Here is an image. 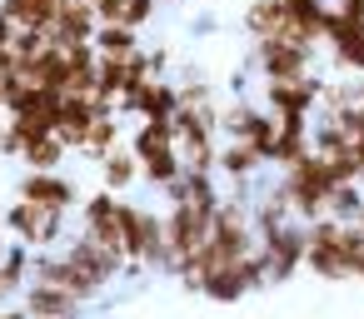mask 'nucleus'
Listing matches in <instances>:
<instances>
[{
  "mask_svg": "<svg viewBox=\"0 0 364 319\" xmlns=\"http://www.w3.org/2000/svg\"><path fill=\"white\" fill-rule=\"evenodd\" d=\"M220 205H225V200H200V195H190V200H180V205H165V244H170V259H175L170 274H175L180 264H190V259L205 249Z\"/></svg>",
  "mask_w": 364,
  "mask_h": 319,
  "instance_id": "f257e3e1",
  "label": "nucleus"
},
{
  "mask_svg": "<svg viewBox=\"0 0 364 319\" xmlns=\"http://www.w3.org/2000/svg\"><path fill=\"white\" fill-rule=\"evenodd\" d=\"M100 115H105V105H100L95 95H65V110H60V130H55V135L80 155V145L90 140V125H95Z\"/></svg>",
  "mask_w": 364,
  "mask_h": 319,
  "instance_id": "4468645a",
  "label": "nucleus"
},
{
  "mask_svg": "<svg viewBox=\"0 0 364 319\" xmlns=\"http://www.w3.org/2000/svg\"><path fill=\"white\" fill-rule=\"evenodd\" d=\"M115 145H125V115H115V110H105L95 125H90V140L80 145V160H90V165H100Z\"/></svg>",
  "mask_w": 364,
  "mask_h": 319,
  "instance_id": "6ab92c4d",
  "label": "nucleus"
},
{
  "mask_svg": "<svg viewBox=\"0 0 364 319\" xmlns=\"http://www.w3.org/2000/svg\"><path fill=\"white\" fill-rule=\"evenodd\" d=\"M0 319H6V309H0Z\"/></svg>",
  "mask_w": 364,
  "mask_h": 319,
  "instance_id": "ea45409f",
  "label": "nucleus"
},
{
  "mask_svg": "<svg viewBox=\"0 0 364 319\" xmlns=\"http://www.w3.org/2000/svg\"><path fill=\"white\" fill-rule=\"evenodd\" d=\"M324 45H329V60L349 75H364V26H354L344 11H329V26H324Z\"/></svg>",
  "mask_w": 364,
  "mask_h": 319,
  "instance_id": "9b49d317",
  "label": "nucleus"
},
{
  "mask_svg": "<svg viewBox=\"0 0 364 319\" xmlns=\"http://www.w3.org/2000/svg\"><path fill=\"white\" fill-rule=\"evenodd\" d=\"M60 6H65V0H0V11H6L16 26H41V31L55 26Z\"/></svg>",
  "mask_w": 364,
  "mask_h": 319,
  "instance_id": "4be33fe9",
  "label": "nucleus"
},
{
  "mask_svg": "<svg viewBox=\"0 0 364 319\" xmlns=\"http://www.w3.org/2000/svg\"><path fill=\"white\" fill-rule=\"evenodd\" d=\"M95 31H100L95 0H65V6H60V16H55V26H50V40L70 50V45H85V40H95Z\"/></svg>",
  "mask_w": 364,
  "mask_h": 319,
  "instance_id": "ddd939ff",
  "label": "nucleus"
},
{
  "mask_svg": "<svg viewBox=\"0 0 364 319\" xmlns=\"http://www.w3.org/2000/svg\"><path fill=\"white\" fill-rule=\"evenodd\" d=\"M95 16L110 26H130V0H95Z\"/></svg>",
  "mask_w": 364,
  "mask_h": 319,
  "instance_id": "cd10ccee",
  "label": "nucleus"
},
{
  "mask_svg": "<svg viewBox=\"0 0 364 319\" xmlns=\"http://www.w3.org/2000/svg\"><path fill=\"white\" fill-rule=\"evenodd\" d=\"M170 60H175V55H170L165 45H150V70H155V75H170Z\"/></svg>",
  "mask_w": 364,
  "mask_h": 319,
  "instance_id": "c756f323",
  "label": "nucleus"
},
{
  "mask_svg": "<svg viewBox=\"0 0 364 319\" xmlns=\"http://www.w3.org/2000/svg\"><path fill=\"white\" fill-rule=\"evenodd\" d=\"M279 26H284V0H250V6H245V31H250V40L279 36Z\"/></svg>",
  "mask_w": 364,
  "mask_h": 319,
  "instance_id": "5701e85b",
  "label": "nucleus"
},
{
  "mask_svg": "<svg viewBox=\"0 0 364 319\" xmlns=\"http://www.w3.org/2000/svg\"><path fill=\"white\" fill-rule=\"evenodd\" d=\"M21 75L31 80V85H55V90H70V55H65V45H46L36 60H21Z\"/></svg>",
  "mask_w": 364,
  "mask_h": 319,
  "instance_id": "dca6fc26",
  "label": "nucleus"
},
{
  "mask_svg": "<svg viewBox=\"0 0 364 319\" xmlns=\"http://www.w3.org/2000/svg\"><path fill=\"white\" fill-rule=\"evenodd\" d=\"M354 279L364 284V244H359V254H354Z\"/></svg>",
  "mask_w": 364,
  "mask_h": 319,
  "instance_id": "f704fd0d",
  "label": "nucleus"
},
{
  "mask_svg": "<svg viewBox=\"0 0 364 319\" xmlns=\"http://www.w3.org/2000/svg\"><path fill=\"white\" fill-rule=\"evenodd\" d=\"M259 289H269V264H264V249H250L240 264H230V269L200 279L195 294H205V299H215V304H240L245 294H259Z\"/></svg>",
  "mask_w": 364,
  "mask_h": 319,
  "instance_id": "39448f33",
  "label": "nucleus"
},
{
  "mask_svg": "<svg viewBox=\"0 0 364 319\" xmlns=\"http://www.w3.org/2000/svg\"><path fill=\"white\" fill-rule=\"evenodd\" d=\"M354 85H359V100H364V75H354Z\"/></svg>",
  "mask_w": 364,
  "mask_h": 319,
  "instance_id": "e433bc0d",
  "label": "nucleus"
},
{
  "mask_svg": "<svg viewBox=\"0 0 364 319\" xmlns=\"http://www.w3.org/2000/svg\"><path fill=\"white\" fill-rule=\"evenodd\" d=\"M0 130H6V115H0Z\"/></svg>",
  "mask_w": 364,
  "mask_h": 319,
  "instance_id": "4c0bfd02",
  "label": "nucleus"
},
{
  "mask_svg": "<svg viewBox=\"0 0 364 319\" xmlns=\"http://www.w3.org/2000/svg\"><path fill=\"white\" fill-rule=\"evenodd\" d=\"M60 249H65V254H70V259H75L85 274H95L100 284L130 279V254H125V249H110V244H100V239H95V234H85V229H80L75 239H65Z\"/></svg>",
  "mask_w": 364,
  "mask_h": 319,
  "instance_id": "6e6552de",
  "label": "nucleus"
},
{
  "mask_svg": "<svg viewBox=\"0 0 364 319\" xmlns=\"http://www.w3.org/2000/svg\"><path fill=\"white\" fill-rule=\"evenodd\" d=\"M6 249H11V239H6V234H0V259H6Z\"/></svg>",
  "mask_w": 364,
  "mask_h": 319,
  "instance_id": "c9c22d12",
  "label": "nucleus"
},
{
  "mask_svg": "<svg viewBox=\"0 0 364 319\" xmlns=\"http://www.w3.org/2000/svg\"><path fill=\"white\" fill-rule=\"evenodd\" d=\"M304 220H289V225H279V229H269L264 239H259V249H264V264H269V289L274 284H289L299 269H304Z\"/></svg>",
  "mask_w": 364,
  "mask_h": 319,
  "instance_id": "0eeeda50",
  "label": "nucleus"
},
{
  "mask_svg": "<svg viewBox=\"0 0 364 319\" xmlns=\"http://www.w3.org/2000/svg\"><path fill=\"white\" fill-rule=\"evenodd\" d=\"M334 11H344L354 26H364V0H334Z\"/></svg>",
  "mask_w": 364,
  "mask_h": 319,
  "instance_id": "2f4dec72",
  "label": "nucleus"
},
{
  "mask_svg": "<svg viewBox=\"0 0 364 319\" xmlns=\"http://www.w3.org/2000/svg\"><path fill=\"white\" fill-rule=\"evenodd\" d=\"M329 215L344 220V225L359 220V215H364V180H354V185H334V190H329Z\"/></svg>",
  "mask_w": 364,
  "mask_h": 319,
  "instance_id": "393cba45",
  "label": "nucleus"
},
{
  "mask_svg": "<svg viewBox=\"0 0 364 319\" xmlns=\"http://www.w3.org/2000/svg\"><path fill=\"white\" fill-rule=\"evenodd\" d=\"M259 85H264V105L279 120H289V115L314 120L319 115V90H324L319 75H304V80H259Z\"/></svg>",
  "mask_w": 364,
  "mask_h": 319,
  "instance_id": "1a4fd4ad",
  "label": "nucleus"
},
{
  "mask_svg": "<svg viewBox=\"0 0 364 319\" xmlns=\"http://www.w3.org/2000/svg\"><path fill=\"white\" fill-rule=\"evenodd\" d=\"M309 145H314L319 155H334V150H344V145H354V140H349V130H344L334 115L319 110V115L309 120Z\"/></svg>",
  "mask_w": 364,
  "mask_h": 319,
  "instance_id": "b1692460",
  "label": "nucleus"
},
{
  "mask_svg": "<svg viewBox=\"0 0 364 319\" xmlns=\"http://www.w3.org/2000/svg\"><path fill=\"white\" fill-rule=\"evenodd\" d=\"M21 304H26L31 319H75L85 309V299H75L70 289H60L50 279H31V289L21 294Z\"/></svg>",
  "mask_w": 364,
  "mask_h": 319,
  "instance_id": "f8f14e48",
  "label": "nucleus"
},
{
  "mask_svg": "<svg viewBox=\"0 0 364 319\" xmlns=\"http://www.w3.org/2000/svg\"><path fill=\"white\" fill-rule=\"evenodd\" d=\"M65 220H70V210H46L36 200H21V195H16V205H6V234L31 244V249H60Z\"/></svg>",
  "mask_w": 364,
  "mask_h": 319,
  "instance_id": "20e7f679",
  "label": "nucleus"
},
{
  "mask_svg": "<svg viewBox=\"0 0 364 319\" xmlns=\"http://www.w3.org/2000/svg\"><path fill=\"white\" fill-rule=\"evenodd\" d=\"M95 175H100V185H105V190L130 195V190L140 185V155L130 150V140H125V145H115V150L95 165Z\"/></svg>",
  "mask_w": 364,
  "mask_h": 319,
  "instance_id": "a211bd4d",
  "label": "nucleus"
},
{
  "mask_svg": "<svg viewBox=\"0 0 364 319\" xmlns=\"http://www.w3.org/2000/svg\"><path fill=\"white\" fill-rule=\"evenodd\" d=\"M309 150H314L309 145V120L304 115H289V120H279V135H274V150H269V170H289Z\"/></svg>",
  "mask_w": 364,
  "mask_h": 319,
  "instance_id": "f3484780",
  "label": "nucleus"
},
{
  "mask_svg": "<svg viewBox=\"0 0 364 319\" xmlns=\"http://www.w3.org/2000/svg\"><path fill=\"white\" fill-rule=\"evenodd\" d=\"M11 36H16V21H11L6 11H0V45H11Z\"/></svg>",
  "mask_w": 364,
  "mask_h": 319,
  "instance_id": "473e14b6",
  "label": "nucleus"
},
{
  "mask_svg": "<svg viewBox=\"0 0 364 319\" xmlns=\"http://www.w3.org/2000/svg\"><path fill=\"white\" fill-rule=\"evenodd\" d=\"M21 150H26V140H21L16 125L6 120V130H0V155H6V160H21Z\"/></svg>",
  "mask_w": 364,
  "mask_h": 319,
  "instance_id": "c85d7f7f",
  "label": "nucleus"
},
{
  "mask_svg": "<svg viewBox=\"0 0 364 319\" xmlns=\"http://www.w3.org/2000/svg\"><path fill=\"white\" fill-rule=\"evenodd\" d=\"M95 50H100L105 60H130V55L145 50V45H140V31H135V26H110V21H100Z\"/></svg>",
  "mask_w": 364,
  "mask_h": 319,
  "instance_id": "412c9836",
  "label": "nucleus"
},
{
  "mask_svg": "<svg viewBox=\"0 0 364 319\" xmlns=\"http://www.w3.org/2000/svg\"><path fill=\"white\" fill-rule=\"evenodd\" d=\"M250 70H259V80H304V75H314V50L294 45L284 36H264L250 50Z\"/></svg>",
  "mask_w": 364,
  "mask_h": 319,
  "instance_id": "423d86ee",
  "label": "nucleus"
},
{
  "mask_svg": "<svg viewBox=\"0 0 364 319\" xmlns=\"http://www.w3.org/2000/svg\"><path fill=\"white\" fill-rule=\"evenodd\" d=\"M215 170H220V180H230V185H250L259 170H269V160H264L250 140H220Z\"/></svg>",
  "mask_w": 364,
  "mask_h": 319,
  "instance_id": "2eb2a0df",
  "label": "nucleus"
},
{
  "mask_svg": "<svg viewBox=\"0 0 364 319\" xmlns=\"http://www.w3.org/2000/svg\"><path fill=\"white\" fill-rule=\"evenodd\" d=\"M190 31H195V36H215V16H200Z\"/></svg>",
  "mask_w": 364,
  "mask_h": 319,
  "instance_id": "72a5a7b5",
  "label": "nucleus"
},
{
  "mask_svg": "<svg viewBox=\"0 0 364 319\" xmlns=\"http://www.w3.org/2000/svg\"><path fill=\"white\" fill-rule=\"evenodd\" d=\"M324 160H329L334 185H354V180H364V170H359V160H354V145H344V150H334V155H324Z\"/></svg>",
  "mask_w": 364,
  "mask_h": 319,
  "instance_id": "bb28decb",
  "label": "nucleus"
},
{
  "mask_svg": "<svg viewBox=\"0 0 364 319\" xmlns=\"http://www.w3.org/2000/svg\"><path fill=\"white\" fill-rule=\"evenodd\" d=\"M359 225H364V215H359Z\"/></svg>",
  "mask_w": 364,
  "mask_h": 319,
  "instance_id": "a19ab883",
  "label": "nucleus"
},
{
  "mask_svg": "<svg viewBox=\"0 0 364 319\" xmlns=\"http://www.w3.org/2000/svg\"><path fill=\"white\" fill-rule=\"evenodd\" d=\"M160 6H175V0H160Z\"/></svg>",
  "mask_w": 364,
  "mask_h": 319,
  "instance_id": "58836bf2",
  "label": "nucleus"
},
{
  "mask_svg": "<svg viewBox=\"0 0 364 319\" xmlns=\"http://www.w3.org/2000/svg\"><path fill=\"white\" fill-rule=\"evenodd\" d=\"M16 195L21 200H36L46 210H80V200H85L80 185L70 175H60V170H26L16 180Z\"/></svg>",
  "mask_w": 364,
  "mask_h": 319,
  "instance_id": "9d476101",
  "label": "nucleus"
},
{
  "mask_svg": "<svg viewBox=\"0 0 364 319\" xmlns=\"http://www.w3.org/2000/svg\"><path fill=\"white\" fill-rule=\"evenodd\" d=\"M279 185L294 205V220H319L329 215V190H334V175H329V160L319 150H309L304 160H294L289 170H279Z\"/></svg>",
  "mask_w": 364,
  "mask_h": 319,
  "instance_id": "f03ea898",
  "label": "nucleus"
},
{
  "mask_svg": "<svg viewBox=\"0 0 364 319\" xmlns=\"http://www.w3.org/2000/svg\"><path fill=\"white\" fill-rule=\"evenodd\" d=\"M16 70H21V55H16L11 45H0V80H11Z\"/></svg>",
  "mask_w": 364,
  "mask_h": 319,
  "instance_id": "7c9ffc66",
  "label": "nucleus"
},
{
  "mask_svg": "<svg viewBox=\"0 0 364 319\" xmlns=\"http://www.w3.org/2000/svg\"><path fill=\"white\" fill-rule=\"evenodd\" d=\"M70 155H75V150H70L60 135H36V140H26L21 165H26V170H60Z\"/></svg>",
  "mask_w": 364,
  "mask_h": 319,
  "instance_id": "aec40b11",
  "label": "nucleus"
},
{
  "mask_svg": "<svg viewBox=\"0 0 364 319\" xmlns=\"http://www.w3.org/2000/svg\"><path fill=\"white\" fill-rule=\"evenodd\" d=\"M46 45H50V31H41V26H16V36H11V50L21 60H36Z\"/></svg>",
  "mask_w": 364,
  "mask_h": 319,
  "instance_id": "a878e982",
  "label": "nucleus"
},
{
  "mask_svg": "<svg viewBox=\"0 0 364 319\" xmlns=\"http://www.w3.org/2000/svg\"><path fill=\"white\" fill-rule=\"evenodd\" d=\"M304 269L324 284H349L354 279V264H349V249H344V220L334 215H319L309 220L304 229Z\"/></svg>",
  "mask_w": 364,
  "mask_h": 319,
  "instance_id": "7ed1b4c3",
  "label": "nucleus"
}]
</instances>
